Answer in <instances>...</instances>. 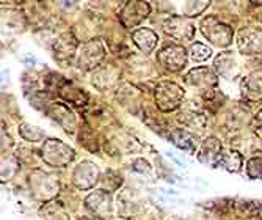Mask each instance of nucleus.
<instances>
[{
	"label": "nucleus",
	"instance_id": "14",
	"mask_svg": "<svg viewBox=\"0 0 262 220\" xmlns=\"http://www.w3.org/2000/svg\"><path fill=\"white\" fill-rule=\"evenodd\" d=\"M132 39L134 43L138 46V49L141 52H145V54H151L157 43H159V36L149 30V29H138L132 33Z\"/></svg>",
	"mask_w": 262,
	"mask_h": 220
},
{
	"label": "nucleus",
	"instance_id": "12",
	"mask_svg": "<svg viewBox=\"0 0 262 220\" xmlns=\"http://www.w3.org/2000/svg\"><path fill=\"white\" fill-rule=\"evenodd\" d=\"M86 208L98 217H110L112 214V198L105 190H98L85 200Z\"/></svg>",
	"mask_w": 262,
	"mask_h": 220
},
{
	"label": "nucleus",
	"instance_id": "22",
	"mask_svg": "<svg viewBox=\"0 0 262 220\" xmlns=\"http://www.w3.org/2000/svg\"><path fill=\"white\" fill-rule=\"evenodd\" d=\"M209 7V2H201V4H193V2H190V4H187L185 5V13H187V16H198V14H201L206 8Z\"/></svg>",
	"mask_w": 262,
	"mask_h": 220
},
{
	"label": "nucleus",
	"instance_id": "1",
	"mask_svg": "<svg viewBox=\"0 0 262 220\" xmlns=\"http://www.w3.org/2000/svg\"><path fill=\"white\" fill-rule=\"evenodd\" d=\"M154 97L159 109L168 112L174 110L181 106L182 97H184V90L176 85L174 82H160L156 90H154Z\"/></svg>",
	"mask_w": 262,
	"mask_h": 220
},
{
	"label": "nucleus",
	"instance_id": "20",
	"mask_svg": "<svg viewBox=\"0 0 262 220\" xmlns=\"http://www.w3.org/2000/svg\"><path fill=\"white\" fill-rule=\"evenodd\" d=\"M190 55H192L193 62H204L212 55V51H210V47H207L201 43H195L192 46V49H190Z\"/></svg>",
	"mask_w": 262,
	"mask_h": 220
},
{
	"label": "nucleus",
	"instance_id": "19",
	"mask_svg": "<svg viewBox=\"0 0 262 220\" xmlns=\"http://www.w3.org/2000/svg\"><path fill=\"white\" fill-rule=\"evenodd\" d=\"M222 167H225L228 172H239V170L242 168V156L241 153H237V151H226L223 153V157H222V162H220Z\"/></svg>",
	"mask_w": 262,
	"mask_h": 220
},
{
	"label": "nucleus",
	"instance_id": "17",
	"mask_svg": "<svg viewBox=\"0 0 262 220\" xmlns=\"http://www.w3.org/2000/svg\"><path fill=\"white\" fill-rule=\"evenodd\" d=\"M41 218L42 220H69L68 212L64 211V208L58 203V202H49L46 203L41 211Z\"/></svg>",
	"mask_w": 262,
	"mask_h": 220
},
{
	"label": "nucleus",
	"instance_id": "13",
	"mask_svg": "<svg viewBox=\"0 0 262 220\" xmlns=\"http://www.w3.org/2000/svg\"><path fill=\"white\" fill-rule=\"evenodd\" d=\"M241 90L247 101L250 103L260 101L262 99V69L254 71L250 76H247L242 81Z\"/></svg>",
	"mask_w": 262,
	"mask_h": 220
},
{
	"label": "nucleus",
	"instance_id": "8",
	"mask_svg": "<svg viewBox=\"0 0 262 220\" xmlns=\"http://www.w3.org/2000/svg\"><path fill=\"white\" fill-rule=\"evenodd\" d=\"M185 82L190 84V85H193V87H196V88H200V91L207 96V91H213V88H215L217 79H215V76L212 74L210 69H207V68H196V69L188 72L187 77H185Z\"/></svg>",
	"mask_w": 262,
	"mask_h": 220
},
{
	"label": "nucleus",
	"instance_id": "7",
	"mask_svg": "<svg viewBox=\"0 0 262 220\" xmlns=\"http://www.w3.org/2000/svg\"><path fill=\"white\" fill-rule=\"evenodd\" d=\"M237 46H239V51L245 55H254L262 52V30L257 27H248L241 30Z\"/></svg>",
	"mask_w": 262,
	"mask_h": 220
},
{
	"label": "nucleus",
	"instance_id": "18",
	"mask_svg": "<svg viewBox=\"0 0 262 220\" xmlns=\"http://www.w3.org/2000/svg\"><path fill=\"white\" fill-rule=\"evenodd\" d=\"M55 57L63 60V58H68L74 54V49H76V43H74V38L69 36V35H64L61 36L60 39H57L55 43Z\"/></svg>",
	"mask_w": 262,
	"mask_h": 220
},
{
	"label": "nucleus",
	"instance_id": "15",
	"mask_svg": "<svg viewBox=\"0 0 262 220\" xmlns=\"http://www.w3.org/2000/svg\"><path fill=\"white\" fill-rule=\"evenodd\" d=\"M170 138L182 151H187L188 154H195V151H196V138H195L193 134H190V132H187L184 129H174L170 134Z\"/></svg>",
	"mask_w": 262,
	"mask_h": 220
},
{
	"label": "nucleus",
	"instance_id": "2",
	"mask_svg": "<svg viewBox=\"0 0 262 220\" xmlns=\"http://www.w3.org/2000/svg\"><path fill=\"white\" fill-rule=\"evenodd\" d=\"M42 159L52 167H64L74 159V150L60 140L51 138L42 146Z\"/></svg>",
	"mask_w": 262,
	"mask_h": 220
},
{
	"label": "nucleus",
	"instance_id": "23",
	"mask_svg": "<svg viewBox=\"0 0 262 220\" xmlns=\"http://www.w3.org/2000/svg\"><path fill=\"white\" fill-rule=\"evenodd\" d=\"M260 21H262V17H260Z\"/></svg>",
	"mask_w": 262,
	"mask_h": 220
},
{
	"label": "nucleus",
	"instance_id": "10",
	"mask_svg": "<svg viewBox=\"0 0 262 220\" xmlns=\"http://www.w3.org/2000/svg\"><path fill=\"white\" fill-rule=\"evenodd\" d=\"M222 157H223V151H222L220 140H217L215 137L206 138L201 146V151L198 153V159L209 167H219Z\"/></svg>",
	"mask_w": 262,
	"mask_h": 220
},
{
	"label": "nucleus",
	"instance_id": "4",
	"mask_svg": "<svg viewBox=\"0 0 262 220\" xmlns=\"http://www.w3.org/2000/svg\"><path fill=\"white\" fill-rule=\"evenodd\" d=\"M104 46L101 41H90L85 43L79 52V68L80 69H93L104 60Z\"/></svg>",
	"mask_w": 262,
	"mask_h": 220
},
{
	"label": "nucleus",
	"instance_id": "11",
	"mask_svg": "<svg viewBox=\"0 0 262 220\" xmlns=\"http://www.w3.org/2000/svg\"><path fill=\"white\" fill-rule=\"evenodd\" d=\"M98 178H99V172L91 162H83V164L77 165L74 170V175H73L74 184L82 190L91 189L94 184H96Z\"/></svg>",
	"mask_w": 262,
	"mask_h": 220
},
{
	"label": "nucleus",
	"instance_id": "6",
	"mask_svg": "<svg viewBox=\"0 0 262 220\" xmlns=\"http://www.w3.org/2000/svg\"><path fill=\"white\" fill-rule=\"evenodd\" d=\"M157 60L166 69L181 71L187 63V52L184 51V47L171 44V46H166L162 49V51L157 54Z\"/></svg>",
	"mask_w": 262,
	"mask_h": 220
},
{
	"label": "nucleus",
	"instance_id": "9",
	"mask_svg": "<svg viewBox=\"0 0 262 220\" xmlns=\"http://www.w3.org/2000/svg\"><path fill=\"white\" fill-rule=\"evenodd\" d=\"M149 5L145 2H127L121 11V22L124 27H135L149 14Z\"/></svg>",
	"mask_w": 262,
	"mask_h": 220
},
{
	"label": "nucleus",
	"instance_id": "21",
	"mask_svg": "<svg viewBox=\"0 0 262 220\" xmlns=\"http://www.w3.org/2000/svg\"><path fill=\"white\" fill-rule=\"evenodd\" d=\"M247 173L250 178H259L262 179V157H254L247 165Z\"/></svg>",
	"mask_w": 262,
	"mask_h": 220
},
{
	"label": "nucleus",
	"instance_id": "16",
	"mask_svg": "<svg viewBox=\"0 0 262 220\" xmlns=\"http://www.w3.org/2000/svg\"><path fill=\"white\" fill-rule=\"evenodd\" d=\"M215 69L219 71V74L226 77V79H234L239 74V66H237L235 58L232 54H222L215 58Z\"/></svg>",
	"mask_w": 262,
	"mask_h": 220
},
{
	"label": "nucleus",
	"instance_id": "3",
	"mask_svg": "<svg viewBox=\"0 0 262 220\" xmlns=\"http://www.w3.org/2000/svg\"><path fill=\"white\" fill-rule=\"evenodd\" d=\"M203 33L204 36L215 46L225 47L232 43V30L226 24L217 21L215 17H209L203 22Z\"/></svg>",
	"mask_w": 262,
	"mask_h": 220
},
{
	"label": "nucleus",
	"instance_id": "5",
	"mask_svg": "<svg viewBox=\"0 0 262 220\" xmlns=\"http://www.w3.org/2000/svg\"><path fill=\"white\" fill-rule=\"evenodd\" d=\"M163 30L170 36L181 39V41H190L195 35V27L187 17L182 16H171L163 22Z\"/></svg>",
	"mask_w": 262,
	"mask_h": 220
}]
</instances>
